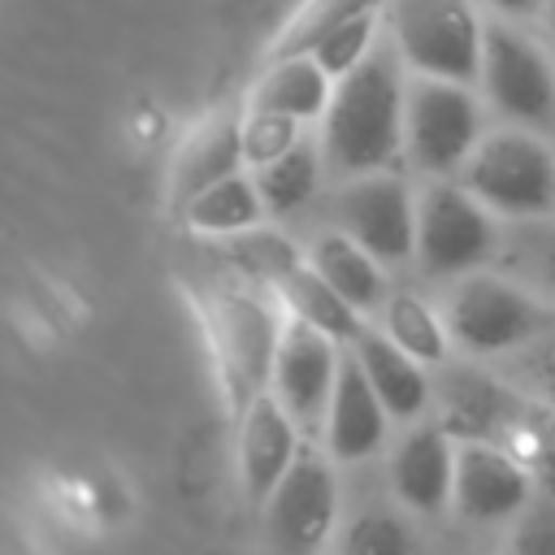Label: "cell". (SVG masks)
I'll list each match as a JSON object with an SVG mask.
<instances>
[{
  "label": "cell",
  "mask_w": 555,
  "mask_h": 555,
  "mask_svg": "<svg viewBox=\"0 0 555 555\" xmlns=\"http://www.w3.org/2000/svg\"><path fill=\"white\" fill-rule=\"evenodd\" d=\"M347 351L373 382V390L386 403L395 425H416L434 412V369L421 364L416 356H408L403 347H395L373 321L360 330V338Z\"/></svg>",
  "instance_id": "ac0fdd59"
},
{
  "label": "cell",
  "mask_w": 555,
  "mask_h": 555,
  "mask_svg": "<svg viewBox=\"0 0 555 555\" xmlns=\"http://www.w3.org/2000/svg\"><path fill=\"white\" fill-rule=\"evenodd\" d=\"M234 434H238V477H243V490L260 507L278 490V481L291 473V464L299 460L304 429H299V421L273 395H260L234 421Z\"/></svg>",
  "instance_id": "2e32d148"
},
{
  "label": "cell",
  "mask_w": 555,
  "mask_h": 555,
  "mask_svg": "<svg viewBox=\"0 0 555 555\" xmlns=\"http://www.w3.org/2000/svg\"><path fill=\"white\" fill-rule=\"evenodd\" d=\"M286 330V308L264 286H221L204 295V334L221 377L230 416L238 421L273 386V364Z\"/></svg>",
  "instance_id": "7a4b0ae2"
},
{
  "label": "cell",
  "mask_w": 555,
  "mask_h": 555,
  "mask_svg": "<svg viewBox=\"0 0 555 555\" xmlns=\"http://www.w3.org/2000/svg\"><path fill=\"white\" fill-rule=\"evenodd\" d=\"M499 269H507L529 291H538L546 304H555V217L507 225Z\"/></svg>",
  "instance_id": "484cf974"
},
{
  "label": "cell",
  "mask_w": 555,
  "mask_h": 555,
  "mask_svg": "<svg viewBox=\"0 0 555 555\" xmlns=\"http://www.w3.org/2000/svg\"><path fill=\"white\" fill-rule=\"evenodd\" d=\"M304 251H308V264H312L347 304H356L369 321L377 317V308H382L386 295H390V269H386L373 251H364L351 234H343V230L330 225V221L304 243Z\"/></svg>",
  "instance_id": "ffe728a7"
},
{
  "label": "cell",
  "mask_w": 555,
  "mask_h": 555,
  "mask_svg": "<svg viewBox=\"0 0 555 555\" xmlns=\"http://www.w3.org/2000/svg\"><path fill=\"white\" fill-rule=\"evenodd\" d=\"M278 299H282V308H286V317H295V321H304V325H312V330H321V334H330L334 343H343V347H351L356 338H360V330L369 325V317L356 308V304H347L308 260L273 291Z\"/></svg>",
  "instance_id": "cb8c5ba5"
},
{
  "label": "cell",
  "mask_w": 555,
  "mask_h": 555,
  "mask_svg": "<svg viewBox=\"0 0 555 555\" xmlns=\"http://www.w3.org/2000/svg\"><path fill=\"white\" fill-rule=\"evenodd\" d=\"M251 178H256V186H260V199H264V208H269V221H278V225L295 221V217L321 195V186L334 182L317 130H312L308 139H299L291 152H282L278 160L256 165Z\"/></svg>",
  "instance_id": "44dd1931"
},
{
  "label": "cell",
  "mask_w": 555,
  "mask_h": 555,
  "mask_svg": "<svg viewBox=\"0 0 555 555\" xmlns=\"http://www.w3.org/2000/svg\"><path fill=\"white\" fill-rule=\"evenodd\" d=\"M343 356H347L343 343H334L330 334H321V330L286 317L269 395L299 421L304 434L308 429H321L325 408H330V395H334V382H338V369H343Z\"/></svg>",
  "instance_id": "7c38bea8"
},
{
  "label": "cell",
  "mask_w": 555,
  "mask_h": 555,
  "mask_svg": "<svg viewBox=\"0 0 555 555\" xmlns=\"http://www.w3.org/2000/svg\"><path fill=\"white\" fill-rule=\"evenodd\" d=\"M386 9V0H299V9L282 22V30L273 35L264 56H291V52H312L325 35H334L338 26H347L360 13Z\"/></svg>",
  "instance_id": "4316f807"
},
{
  "label": "cell",
  "mask_w": 555,
  "mask_h": 555,
  "mask_svg": "<svg viewBox=\"0 0 555 555\" xmlns=\"http://www.w3.org/2000/svg\"><path fill=\"white\" fill-rule=\"evenodd\" d=\"M507 447L529 464L538 494L555 503V408L529 399V408H525L516 434L507 438Z\"/></svg>",
  "instance_id": "f1b7e54d"
},
{
  "label": "cell",
  "mask_w": 555,
  "mask_h": 555,
  "mask_svg": "<svg viewBox=\"0 0 555 555\" xmlns=\"http://www.w3.org/2000/svg\"><path fill=\"white\" fill-rule=\"evenodd\" d=\"M386 43V13L382 9H373V13H360V17H351L347 26H338L334 35H325L317 48H312V56L321 61V69L338 82V78H347L351 69H360L377 48Z\"/></svg>",
  "instance_id": "83f0119b"
},
{
  "label": "cell",
  "mask_w": 555,
  "mask_h": 555,
  "mask_svg": "<svg viewBox=\"0 0 555 555\" xmlns=\"http://www.w3.org/2000/svg\"><path fill=\"white\" fill-rule=\"evenodd\" d=\"M243 108V104H238ZM312 130L291 121V117H278V113H260V108H243V152H247V169L264 165V160H278L282 152H291L299 139H308Z\"/></svg>",
  "instance_id": "4dcf8cb0"
},
{
  "label": "cell",
  "mask_w": 555,
  "mask_h": 555,
  "mask_svg": "<svg viewBox=\"0 0 555 555\" xmlns=\"http://www.w3.org/2000/svg\"><path fill=\"white\" fill-rule=\"evenodd\" d=\"M182 225L204 238V243H221V238H234L243 230H256L269 221V208L260 199V186L251 178V169L243 173H230L221 182H212L208 191H199L195 199H186L178 208Z\"/></svg>",
  "instance_id": "603a6c76"
},
{
  "label": "cell",
  "mask_w": 555,
  "mask_h": 555,
  "mask_svg": "<svg viewBox=\"0 0 555 555\" xmlns=\"http://www.w3.org/2000/svg\"><path fill=\"white\" fill-rule=\"evenodd\" d=\"M273 555H321L338 520V477L325 451L304 447L278 490L260 503Z\"/></svg>",
  "instance_id": "8fae6325"
},
{
  "label": "cell",
  "mask_w": 555,
  "mask_h": 555,
  "mask_svg": "<svg viewBox=\"0 0 555 555\" xmlns=\"http://www.w3.org/2000/svg\"><path fill=\"white\" fill-rule=\"evenodd\" d=\"M442 312H447L455 351H464L468 360L516 356L538 334H546L555 325L551 321V304L538 291H529L520 278L499 269V264L447 282Z\"/></svg>",
  "instance_id": "3957f363"
},
{
  "label": "cell",
  "mask_w": 555,
  "mask_h": 555,
  "mask_svg": "<svg viewBox=\"0 0 555 555\" xmlns=\"http://www.w3.org/2000/svg\"><path fill=\"white\" fill-rule=\"evenodd\" d=\"M455 451H460V442L434 416L403 425V434L390 451L395 499L416 516H438L455 494Z\"/></svg>",
  "instance_id": "5bb4252c"
},
{
  "label": "cell",
  "mask_w": 555,
  "mask_h": 555,
  "mask_svg": "<svg viewBox=\"0 0 555 555\" xmlns=\"http://www.w3.org/2000/svg\"><path fill=\"white\" fill-rule=\"evenodd\" d=\"M533 494H538L533 473L512 447H503V442H460L451 507L464 520H477V525L516 520L533 503Z\"/></svg>",
  "instance_id": "4fadbf2b"
},
{
  "label": "cell",
  "mask_w": 555,
  "mask_h": 555,
  "mask_svg": "<svg viewBox=\"0 0 555 555\" xmlns=\"http://www.w3.org/2000/svg\"><path fill=\"white\" fill-rule=\"evenodd\" d=\"M338 555H412V533L395 512L369 507L347 520Z\"/></svg>",
  "instance_id": "f546056e"
},
{
  "label": "cell",
  "mask_w": 555,
  "mask_h": 555,
  "mask_svg": "<svg viewBox=\"0 0 555 555\" xmlns=\"http://www.w3.org/2000/svg\"><path fill=\"white\" fill-rule=\"evenodd\" d=\"M330 100H334V78L321 69V61L312 52H291V56H264L260 74L243 95V108L278 113L317 130Z\"/></svg>",
  "instance_id": "d6986e66"
},
{
  "label": "cell",
  "mask_w": 555,
  "mask_h": 555,
  "mask_svg": "<svg viewBox=\"0 0 555 555\" xmlns=\"http://www.w3.org/2000/svg\"><path fill=\"white\" fill-rule=\"evenodd\" d=\"M503 555H555V503L551 499L538 494L512 520V533H507Z\"/></svg>",
  "instance_id": "d6a6232c"
},
{
  "label": "cell",
  "mask_w": 555,
  "mask_h": 555,
  "mask_svg": "<svg viewBox=\"0 0 555 555\" xmlns=\"http://www.w3.org/2000/svg\"><path fill=\"white\" fill-rule=\"evenodd\" d=\"M390 425L395 421H390L386 403L377 399L373 382L364 377V369L347 351L343 369H338V382H334V395H330V408H325V421H321L325 455L334 464H360V460L382 451Z\"/></svg>",
  "instance_id": "9a60e30c"
},
{
  "label": "cell",
  "mask_w": 555,
  "mask_h": 555,
  "mask_svg": "<svg viewBox=\"0 0 555 555\" xmlns=\"http://www.w3.org/2000/svg\"><path fill=\"white\" fill-rule=\"evenodd\" d=\"M373 325L395 347H403L408 356H416L429 369H442L451 360V351H455V338H451L442 304H434V299H425L421 291H408V286H390V295L377 308Z\"/></svg>",
  "instance_id": "7402d4cb"
},
{
  "label": "cell",
  "mask_w": 555,
  "mask_h": 555,
  "mask_svg": "<svg viewBox=\"0 0 555 555\" xmlns=\"http://www.w3.org/2000/svg\"><path fill=\"white\" fill-rule=\"evenodd\" d=\"M212 247H217V256L234 269V278H243V282H251V286H264V291H278V286L308 260V251H304L278 221H264V225L243 230V234H234V238H221V243H212Z\"/></svg>",
  "instance_id": "d4e9b609"
},
{
  "label": "cell",
  "mask_w": 555,
  "mask_h": 555,
  "mask_svg": "<svg viewBox=\"0 0 555 555\" xmlns=\"http://www.w3.org/2000/svg\"><path fill=\"white\" fill-rule=\"evenodd\" d=\"M538 26H542V39L555 48V0H546V13H542V22H538Z\"/></svg>",
  "instance_id": "e575fe53"
},
{
  "label": "cell",
  "mask_w": 555,
  "mask_h": 555,
  "mask_svg": "<svg viewBox=\"0 0 555 555\" xmlns=\"http://www.w3.org/2000/svg\"><path fill=\"white\" fill-rule=\"evenodd\" d=\"M512 382L533 399L555 408V325L546 334H538L525 351H516V373Z\"/></svg>",
  "instance_id": "1f68e13d"
},
{
  "label": "cell",
  "mask_w": 555,
  "mask_h": 555,
  "mask_svg": "<svg viewBox=\"0 0 555 555\" xmlns=\"http://www.w3.org/2000/svg\"><path fill=\"white\" fill-rule=\"evenodd\" d=\"M490 126L494 121L477 87L412 74L403 117V169L421 182L460 178Z\"/></svg>",
  "instance_id": "5b68a950"
},
{
  "label": "cell",
  "mask_w": 555,
  "mask_h": 555,
  "mask_svg": "<svg viewBox=\"0 0 555 555\" xmlns=\"http://www.w3.org/2000/svg\"><path fill=\"white\" fill-rule=\"evenodd\" d=\"M460 182L503 225L555 217V139L494 121L468 156Z\"/></svg>",
  "instance_id": "277c9868"
},
{
  "label": "cell",
  "mask_w": 555,
  "mask_h": 555,
  "mask_svg": "<svg viewBox=\"0 0 555 555\" xmlns=\"http://www.w3.org/2000/svg\"><path fill=\"white\" fill-rule=\"evenodd\" d=\"M486 17L499 22H516V26H538L546 13V0H477Z\"/></svg>",
  "instance_id": "836d02e7"
},
{
  "label": "cell",
  "mask_w": 555,
  "mask_h": 555,
  "mask_svg": "<svg viewBox=\"0 0 555 555\" xmlns=\"http://www.w3.org/2000/svg\"><path fill=\"white\" fill-rule=\"evenodd\" d=\"M408 82L412 74L390 43H382L360 69L334 82V100L317 126L334 182L403 165Z\"/></svg>",
  "instance_id": "6da1fadb"
},
{
  "label": "cell",
  "mask_w": 555,
  "mask_h": 555,
  "mask_svg": "<svg viewBox=\"0 0 555 555\" xmlns=\"http://www.w3.org/2000/svg\"><path fill=\"white\" fill-rule=\"evenodd\" d=\"M529 408V395L486 369L481 360H447L434 369V421L455 442H503L516 434L520 416Z\"/></svg>",
  "instance_id": "30bf717a"
},
{
  "label": "cell",
  "mask_w": 555,
  "mask_h": 555,
  "mask_svg": "<svg viewBox=\"0 0 555 555\" xmlns=\"http://www.w3.org/2000/svg\"><path fill=\"white\" fill-rule=\"evenodd\" d=\"M416 204H421V182L403 165L356 173L334 182L330 225L351 234L386 269H403L416 264Z\"/></svg>",
  "instance_id": "9c48e42d"
},
{
  "label": "cell",
  "mask_w": 555,
  "mask_h": 555,
  "mask_svg": "<svg viewBox=\"0 0 555 555\" xmlns=\"http://www.w3.org/2000/svg\"><path fill=\"white\" fill-rule=\"evenodd\" d=\"M477 91L490 108V121L555 139V48L529 26L486 17Z\"/></svg>",
  "instance_id": "ba28073f"
},
{
  "label": "cell",
  "mask_w": 555,
  "mask_h": 555,
  "mask_svg": "<svg viewBox=\"0 0 555 555\" xmlns=\"http://www.w3.org/2000/svg\"><path fill=\"white\" fill-rule=\"evenodd\" d=\"M386 43L408 74L477 87L486 13L477 0H386Z\"/></svg>",
  "instance_id": "8992f818"
},
{
  "label": "cell",
  "mask_w": 555,
  "mask_h": 555,
  "mask_svg": "<svg viewBox=\"0 0 555 555\" xmlns=\"http://www.w3.org/2000/svg\"><path fill=\"white\" fill-rule=\"evenodd\" d=\"M421 182V178H416ZM503 221L460 182L429 178L421 182L416 204V269L438 282L494 269L503 256Z\"/></svg>",
  "instance_id": "52a82bcc"
},
{
  "label": "cell",
  "mask_w": 555,
  "mask_h": 555,
  "mask_svg": "<svg viewBox=\"0 0 555 555\" xmlns=\"http://www.w3.org/2000/svg\"><path fill=\"white\" fill-rule=\"evenodd\" d=\"M247 169V152H243V108H225L204 117L195 130H186V139L173 147L169 156V204L182 208L186 199H195L199 191H208L212 182L243 173Z\"/></svg>",
  "instance_id": "e0dca14e"
}]
</instances>
